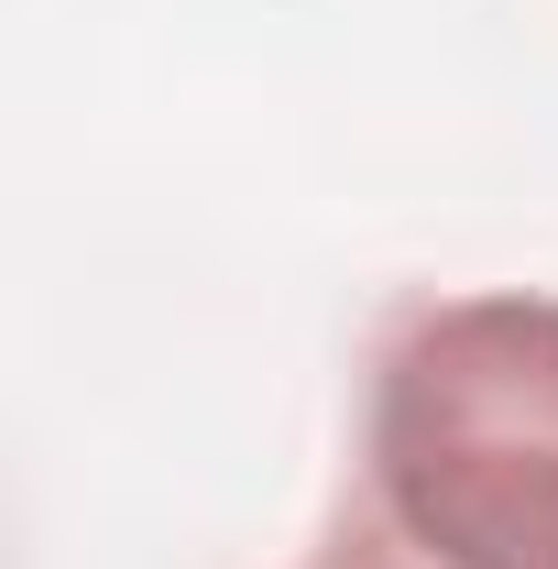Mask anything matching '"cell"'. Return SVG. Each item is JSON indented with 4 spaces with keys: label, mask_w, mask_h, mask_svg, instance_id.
<instances>
[{
    "label": "cell",
    "mask_w": 558,
    "mask_h": 569,
    "mask_svg": "<svg viewBox=\"0 0 558 569\" xmlns=\"http://www.w3.org/2000/svg\"><path fill=\"white\" fill-rule=\"evenodd\" d=\"M307 569H427V559H406V548H395V537H383V526L350 503V526H340V537H329V548H318Z\"/></svg>",
    "instance_id": "2"
},
{
    "label": "cell",
    "mask_w": 558,
    "mask_h": 569,
    "mask_svg": "<svg viewBox=\"0 0 558 569\" xmlns=\"http://www.w3.org/2000/svg\"><path fill=\"white\" fill-rule=\"evenodd\" d=\"M361 515L427 569H558V296L492 284L395 318Z\"/></svg>",
    "instance_id": "1"
}]
</instances>
